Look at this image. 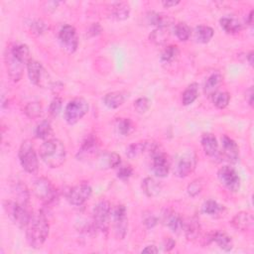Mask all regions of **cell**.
<instances>
[{
  "label": "cell",
  "instance_id": "1",
  "mask_svg": "<svg viewBox=\"0 0 254 254\" xmlns=\"http://www.w3.org/2000/svg\"><path fill=\"white\" fill-rule=\"evenodd\" d=\"M50 225L43 210L33 215L26 227V237L29 245L33 248H40L49 236Z\"/></svg>",
  "mask_w": 254,
  "mask_h": 254
},
{
  "label": "cell",
  "instance_id": "2",
  "mask_svg": "<svg viewBox=\"0 0 254 254\" xmlns=\"http://www.w3.org/2000/svg\"><path fill=\"white\" fill-rule=\"evenodd\" d=\"M40 157L48 167L53 169L59 168L65 161V147L59 139H48L40 147Z\"/></svg>",
  "mask_w": 254,
  "mask_h": 254
},
{
  "label": "cell",
  "instance_id": "3",
  "mask_svg": "<svg viewBox=\"0 0 254 254\" xmlns=\"http://www.w3.org/2000/svg\"><path fill=\"white\" fill-rule=\"evenodd\" d=\"M4 209L11 221L20 228H26L33 216L28 209V205L16 200H6L4 202Z\"/></svg>",
  "mask_w": 254,
  "mask_h": 254
},
{
  "label": "cell",
  "instance_id": "4",
  "mask_svg": "<svg viewBox=\"0 0 254 254\" xmlns=\"http://www.w3.org/2000/svg\"><path fill=\"white\" fill-rule=\"evenodd\" d=\"M18 158L22 168L29 174H36L39 170V161L34 144L31 140H24L18 151Z\"/></svg>",
  "mask_w": 254,
  "mask_h": 254
},
{
  "label": "cell",
  "instance_id": "5",
  "mask_svg": "<svg viewBox=\"0 0 254 254\" xmlns=\"http://www.w3.org/2000/svg\"><path fill=\"white\" fill-rule=\"evenodd\" d=\"M111 206L107 200L98 201L92 211V222L97 230L102 233H107L110 226Z\"/></svg>",
  "mask_w": 254,
  "mask_h": 254
},
{
  "label": "cell",
  "instance_id": "6",
  "mask_svg": "<svg viewBox=\"0 0 254 254\" xmlns=\"http://www.w3.org/2000/svg\"><path fill=\"white\" fill-rule=\"evenodd\" d=\"M33 192L45 204L53 203L58 196V191L55 186L45 177H41L34 182Z\"/></svg>",
  "mask_w": 254,
  "mask_h": 254
},
{
  "label": "cell",
  "instance_id": "7",
  "mask_svg": "<svg viewBox=\"0 0 254 254\" xmlns=\"http://www.w3.org/2000/svg\"><path fill=\"white\" fill-rule=\"evenodd\" d=\"M88 111V103L82 97H75L71 99L65 106L64 117L66 123L73 125L77 123Z\"/></svg>",
  "mask_w": 254,
  "mask_h": 254
},
{
  "label": "cell",
  "instance_id": "8",
  "mask_svg": "<svg viewBox=\"0 0 254 254\" xmlns=\"http://www.w3.org/2000/svg\"><path fill=\"white\" fill-rule=\"evenodd\" d=\"M26 65H27L28 75L32 83L42 88L51 86L52 80L50 78V75L41 63L31 59Z\"/></svg>",
  "mask_w": 254,
  "mask_h": 254
},
{
  "label": "cell",
  "instance_id": "9",
  "mask_svg": "<svg viewBox=\"0 0 254 254\" xmlns=\"http://www.w3.org/2000/svg\"><path fill=\"white\" fill-rule=\"evenodd\" d=\"M114 234L117 239H124L128 230L127 210L123 204L116 205L111 211Z\"/></svg>",
  "mask_w": 254,
  "mask_h": 254
},
{
  "label": "cell",
  "instance_id": "10",
  "mask_svg": "<svg viewBox=\"0 0 254 254\" xmlns=\"http://www.w3.org/2000/svg\"><path fill=\"white\" fill-rule=\"evenodd\" d=\"M151 168L154 175L158 178H165L168 176L171 169V162L167 154L159 147L151 155Z\"/></svg>",
  "mask_w": 254,
  "mask_h": 254
},
{
  "label": "cell",
  "instance_id": "11",
  "mask_svg": "<svg viewBox=\"0 0 254 254\" xmlns=\"http://www.w3.org/2000/svg\"><path fill=\"white\" fill-rule=\"evenodd\" d=\"M220 184L229 191L236 192L240 189V177L233 167L223 166L217 172Z\"/></svg>",
  "mask_w": 254,
  "mask_h": 254
},
{
  "label": "cell",
  "instance_id": "12",
  "mask_svg": "<svg viewBox=\"0 0 254 254\" xmlns=\"http://www.w3.org/2000/svg\"><path fill=\"white\" fill-rule=\"evenodd\" d=\"M196 166V157L192 152L182 154L174 167V174L178 178H186L190 175Z\"/></svg>",
  "mask_w": 254,
  "mask_h": 254
},
{
  "label": "cell",
  "instance_id": "13",
  "mask_svg": "<svg viewBox=\"0 0 254 254\" xmlns=\"http://www.w3.org/2000/svg\"><path fill=\"white\" fill-rule=\"evenodd\" d=\"M92 194V188L87 183H80L71 189L66 193L67 201L74 206L82 205Z\"/></svg>",
  "mask_w": 254,
  "mask_h": 254
},
{
  "label": "cell",
  "instance_id": "14",
  "mask_svg": "<svg viewBox=\"0 0 254 254\" xmlns=\"http://www.w3.org/2000/svg\"><path fill=\"white\" fill-rule=\"evenodd\" d=\"M59 41L67 53H74L78 47L76 31L71 25H64L59 32Z\"/></svg>",
  "mask_w": 254,
  "mask_h": 254
},
{
  "label": "cell",
  "instance_id": "15",
  "mask_svg": "<svg viewBox=\"0 0 254 254\" xmlns=\"http://www.w3.org/2000/svg\"><path fill=\"white\" fill-rule=\"evenodd\" d=\"M5 64L7 68V72L10 76V78L13 81H19L23 75V70H24V64L22 62H20L18 59L14 57L10 49L7 47L6 52H5Z\"/></svg>",
  "mask_w": 254,
  "mask_h": 254
},
{
  "label": "cell",
  "instance_id": "16",
  "mask_svg": "<svg viewBox=\"0 0 254 254\" xmlns=\"http://www.w3.org/2000/svg\"><path fill=\"white\" fill-rule=\"evenodd\" d=\"M214 242L220 249L228 252L231 251L233 248V241L232 238L223 231H212L203 238V244L207 245Z\"/></svg>",
  "mask_w": 254,
  "mask_h": 254
},
{
  "label": "cell",
  "instance_id": "17",
  "mask_svg": "<svg viewBox=\"0 0 254 254\" xmlns=\"http://www.w3.org/2000/svg\"><path fill=\"white\" fill-rule=\"evenodd\" d=\"M96 166L101 170L116 168L121 164V158L118 154L113 152L98 153L94 158Z\"/></svg>",
  "mask_w": 254,
  "mask_h": 254
},
{
  "label": "cell",
  "instance_id": "18",
  "mask_svg": "<svg viewBox=\"0 0 254 254\" xmlns=\"http://www.w3.org/2000/svg\"><path fill=\"white\" fill-rule=\"evenodd\" d=\"M222 143V155L229 163H236L239 159V148L236 142L228 137L227 135H223L221 137Z\"/></svg>",
  "mask_w": 254,
  "mask_h": 254
},
{
  "label": "cell",
  "instance_id": "19",
  "mask_svg": "<svg viewBox=\"0 0 254 254\" xmlns=\"http://www.w3.org/2000/svg\"><path fill=\"white\" fill-rule=\"evenodd\" d=\"M162 221L174 233H179L181 230H183L184 219L178 212L173 209H165L163 212Z\"/></svg>",
  "mask_w": 254,
  "mask_h": 254
},
{
  "label": "cell",
  "instance_id": "20",
  "mask_svg": "<svg viewBox=\"0 0 254 254\" xmlns=\"http://www.w3.org/2000/svg\"><path fill=\"white\" fill-rule=\"evenodd\" d=\"M98 144L97 139L93 135H88L81 143V146L77 152V158L78 160L87 159L91 156L96 157L98 154Z\"/></svg>",
  "mask_w": 254,
  "mask_h": 254
},
{
  "label": "cell",
  "instance_id": "21",
  "mask_svg": "<svg viewBox=\"0 0 254 254\" xmlns=\"http://www.w3.org/2000/svg\"><path fill=\"white\" fill-rule=\"evenodd\" d=\"M231 225L240 231L248 230L253 224V216L248 211H239L231 219Z\"/></svg>",
  "mask_w": 254,
  "mask_h": 254
},
{
  "label": "cell",
  "instance_id": "22",
  "mask_svg": "<svg viewBox=\"0 0 254 254\" xmlns=\"http://www.w3.org/2000/svg\"><path fill=\"white\" fill-rule=\"evenodd\" d=\"M130 14V6L126 2H115L111 4L109 8V17L117 20L122 21L129 17Z\"/></svg>",
  "mask_w": 254,
  "mask_h": 254
},
{
  "label": "cell",
  "instance_id": "23",
  "mask_svg": "<svg viewBox=\"0 0 254 254\" xmlns=\"http://www.w3.org/2000/svg\"><path fill=\"white\" fill-rule=\"evenodd\" d=\"M201 146L205 155L208 157H216L218 154V143L215 136L211 133H204L201 136Z\"/></svg>",
  "mask_w": 254,
  "mask_h": 254
},
{
  "label": "cell",
  "instance_id": "24",
  "mask_svg": "<svg viewBox=\"0 0 254 254\" xmlns=\"http://www.w3.org/2000/svg\"><path fill=\"white\" fill-rule=\"evenodd\" d=\"M183 230L185 232L186 237L188 240H195L199 237L200 233V225L199 221L196 217H191L189 220L185 221L184 220V225H183Z\"/></svg>",
  "mask_w": 254,
  "mask_h": 254
},
{
  "label": "cell",
  "instance_id": "25",
  "mask_svg": "<svg viewBox=\"0 0 254 254\" xmlns=\"http://www.w3.org/2000/svg\"><path fill=\"white\" fill-rule=\"evenodd\" d=\"M126 99V94L122 91L108 92L103 97V103L110 109H115L121 106Z\"/></svg>",
  "mask_w": 254,
  "mask_h": 254
},
{
  "label": "cell",
  "instance_id": "26",
  "mask_svg": "<svg viewBox=\"0 0 254 254\" xmlns=\"http://www.w3.org/2000/svg\"><path fill=\"white\" fill-rule=\"evenodd\" d=\"M142 190L148 197L158 196L162 190L161 184L151 177H147L142 181Z\"/></svg>",
  "mask_w": 254,
  "mask_h": 254
},
{
  "label": "cell",
  "instance_id": "27",
  "mask_svg": "<svg viewBox=\"0 0 254 254\" xmlns=\"http://www.w3.org/2000/svg\"><path fill=\"white\" fill-rule=\"evenodd\" d=\"M12 192L14 194L16 201L23 203L25 205H28V202L30 199V191L24 183L22 182L15 183L12 187Z\"/></svg>",
  "mask_w": 254,
  "mask_h": 254
},
{
  "label": "cell",
  "instance_id": "28",
  "mask_svg": "<svg viewBox=\"0 0 254 254\" xmlns=\"http://www.w3.org/2000/svg\"><path fill=\"white\" fill-rule=\"evenodd\" d=\"M12 54L16 59H18L20 62L23 64H27L28 62L31 60V54H30V49L27 45L25 44H12L8 46Z\"/></svg>",
  "mask_w": 254,
  "mask_h": 254
},
{
  "label": "cell",
  "instance_id": "29",
  "mask_svg": "<svg viewBox=\"0 0 254 254\" xmlns=\"http://www.w3.org/2000/svg\"><path fill=\"white\" fill-rule=\"evenodd\" d=\"M222 82V76L220 73L215 72L210 74L203 85V92L207 95V96H211L213 93H215L216 91H218V87Z\"/></svg>",
  "mask_w": 254,
  "mask_h": 254
},
{
  "label": "cell",
  "instance_id": "30",
  "mask_svg": "<svg viewBox=\"0 0 254 254\" xmlns=\"http://www.w3.org/2000/svg\"><path fill=\"white\" fill-rule=\"evenodd\" d=\"M146 20L149 25L159 27H169L171 25V19L163 14L155 11H150L146 14Z\"/></svg>",
  "mask_w": 254,
  "mask_h": 254
},
{
  "label": "cell",
  "instance_id": "31",
  "mask_svg": "<svg viewBox=\"0 0 254 254\" xmlns=\"http://www.w3.org/2000/svg\"><path fill=\"white\" fill-rule=\"evenodd\" d=\"M219 24L222 30L227 34H236L242 29V24L237 19L232 17H222L219 20Z\"/></svg>",
  "mask_w": 254,
  "mask_h": 254
},
{
  "label": "cell",
  "instance_id": "32",
  "mask_svg": "<svg viewBox=\"0 0 254 254\" xmlns=\"http://www.w3.org/2000/svg\"><path fill=\"white\" fill-rule=\"evenodd\" d=\"M202 210L204 213L211 217H219L224 213V206L219 204L217 201L213 199L206 200L202 205Z\"/></svg>",
  "mask_w": 254,
  "mask_h": 254
},
{
  "label": "cell",
  "instance_id": "33",
  "mask_svg": "<svg viewBox=\"0 0 254 254\" xmlns=\"http://www.w3.org/2000/svg\"><path fill=\"white\" fill-rule=\"evenodd\" d=\"M213 35H214L213 29L206 25H199L194 30L195 40L201 44L208 43L212 39Z\"/></svg>",
  "mask_w": 254,
  "mask_h": 254
},
{
  "label": "cell",
  "instance_id": "34",
  "mask_svg": "<svg viewBox=\"0 0 254 254\" xmlns=\"http://www.w3.org/2000/svg\"><path fill=\"white\" fill-rule=\"evenodd\" d=\"M198 96V85L197 83L193 82L190 83L186 90L183 92L182 95V103L183 105H190L191 103L194 102V100L197 98Z\"/></svg>",
  "mask_w": 254,
  "mask_h": 254
},
{
  "label": "cell",
  "instance_id": "35",
  "mask_svg": "<svg viewBox=\"0 0 254 254\" xmlns=\"http://www.w3.org/2000/svg\"><path fill=\"white\" fill-rule=\"evenodd\" d=\"M52 132H53V128H52L51 122L48 120H43L37 124L34 134L36 138L46 140L52 135Z\"/></svg>",
  "mask_w": 254,
  "mask_h": 254
},
{
  "label": "cell",
  "instance_id": "36",
  "mask_svg": "<svg viewBox=\"0 0 254 254\" xmlns=\"http://www.w3.org/2000/svg\"><path fill=\"white\" fill-rule=\"evenodd\" d=\"M169 38V27L155 28L150 34V40L156 45H163Z\"/></svg>",
  "mask_w": 254,
  "mask_h": 254
},
{
  "label": "cell",
  "instance_id": "37",
  "mask_svg": "<svg viewBox=\"0 0 254 254\" xmlns=\"http://www.w3.org/2000/svg\"><path fill=\"white\" fill-rule=\"evenodd\" d=\"M179 48L175 45L167 46L161 54V62L163 64H172L179 57Z\"/></svg>",
  "mask_w": 254,
  "mask_h": 254
},
{
  "label": "cell",
  "instance_id": "38",
  "mask_svg": "<svg viewBox=\"0 0 254 254\" xmlns=\"http://www.w3.org/2000/svg\"><path fill=\"white\" fill-rule=\"evenodd\" d=\"M210 97L213 105L218 109H224L230 101V94L226 91H216Z\"/></svg>",
  "mask_w": 254,
  "mask_h": 254
},
{
  "label": "cell",
  "instance_id": "39",
  "mask_svg": "<svg viewBox=\"0 0 254 254\" xmlns=\"http://www.w3.org/2000/svg\"><path fill=\"white\" fill-rule=\"evenodd\" d=\"M116 129L119 134L123 136H128L134 131L135 127L133 122L129 118H120L116 122Z\"/></svg>",
  "mask_w": 254,
  "mask_h": 254
},
{
  "label": "cell",
  "instance_id": "40",
  "mask_svg": "<svg viewBox=\"0 0 254 254\" xmlns=\"http://www.w3.org/2000/svg\"><path fill=\"white\" fill-rule=\"evenodd\" d=\"M42 104L39 101H32L29 102L25 108H24V112L25 114L31 118V119H37L42 115Z\"/></svg>",
  "mask_w": 254,
  "mask_h": 254
},
{
  "label": "cell",
  "instance_id": "41",
  "mask_svg": "<svg viewBox=\"0 0 254 254\" xmlns=\"http://www.w3.org/2000/svg\"><path fill=\"white\" fill-rule=\"evenodd\" d=\"M175 34L180 41L186 42L190 39L191 35V29L188 24L180 22L175 26Z\"/></svg>",
  "mask_w": 254,
  "mask_h": 254
},
{
  "label": "cell",
  "instance_id": "42",
  "mask_svg": "<svg viewBox=\"0 0 254 254\" xmlns=\"http://www.w3.org/2000/svg\"><path fill=\"white\" fill-rule=\"evenodd\" d=\"M203 189V182L201 179H195L193 180L187 188L188 194L190 196H196L197 194L200 193V191Z\"/></svg>",
  "mask_w": 254,
  "mask_h": 254
},
{
  "label": "cell",
  "instance_id": "43",
  "mask_svg": "<svg viewBox=\"0 0 254 254\" xmlns=\"http://www.w3.org/2000/svg\"><path fill=\"white\" fill-rule=\"evenodd\" d=\"M150 106H151V101L149 98L145 96L139 97L134 101V108L138 113H145L146 111L149 110Z\"/></svg>",
  "mask_w": 254,
  "mask_h": 254
},
{
  "label": "cell",
  "instance_id": "44",
  "mask_svg": "<svg viewBox=\"0 0 254 254\" xmlns=\"http://www.w3.org/2000/svg\"><path fill=\"white\" fill-rule=\"evenodd\" d=\"M62 107H63V100L60 97H55L49 106V113L51 114V116L53 117H57L61 111H62Z\"/></svg>",
  "mask_w": 254,
  "mask_h": 254
},
{
  "label": "cell",
  "instance_id": "45",
  "mask_svg": "<svg viewBox=\"0 0 254 254\" xmlns=\"http://www.w3.org/2000/svg\"><path fill=\"white\" fill-rule=\"evenodd\" d=\"M142 221H143V224L147 227V228H153L157 225L158 223V217L150 212V211H147V212H144L143 215H142Z\"/></svg>",
  "mask_w": 254,
  "mask_h": 254
},
{
  "label": "cell",
  "instance_id": "46",
  "mask_svg": "<svg viewBox=\"0 0 254 254\" xmlns=\"http://www.w3.org/2000/svg\"><path fill=\"white\" fill-rule=\"evenodd\" d=\"M30 29L32 31L33 34L36 35H42L43 33H45V31L47 30V25L44 21L42 20H35L31 23L30 25Z\"/></svg>",
  "mask_w": 254,
  "mask_h": 254
},
{
  "label": "cell",
  "instance_id": "47",
  "mask_svg": "<svg viewBox=\"0 0 254 254\" xmlns=\"http://www.w3.org/2000/svg\"><path fill=\"white\" fill-rule=\"evenodd\" d=\"M133 174V169L131 168V166H123L120 167L118 172H117V177L120 180H128Z\"/></svg>",
  "mask_w": 254,
  "mask_h": 254
},
{
  "label": "cell",
  "instance_id": "48",
  "mask_svg": "<svg viewBox=\"0 0 254 254\" xmlns=\"http://www.w3.org/2000/svg\"><path fill=\"white\" fill-rule=\"evenodd\" d=\"M176 245V241L172 238V237H168L164 240V243H163V247L165 249V251H171Z\"/></svg>",
  "mask_w": 254,
  "mask_h": 254
},
{
  "label": "cell",
  "instance_id": "49",
  "mask_svg": "<svg viewBox=\"0 0 254 254\" xmlns=\"http://www.w3.org/2000/svg\"><path fill=\"white\" fill-rule=\"evenodd\" d=\"M102 31L101 26L98 23H93L90 27H89V31L88 33L90 34V36H97L98 34H100Z\"/></svg>",
  "mask_w": 254,
  "mask_h": 254
},
{
  "label": "cell",
  "instance_id": "50",
  "mask_svg": "<svg viewBox=\"0 0 254 254\" xmlns=\"http://www.w3.org/2000/svg\"><path fill=\"white\" fill-rule=\"evenodd\" d=\"M142 253H151V254H156L159 252V249L155 245H148L141 251Z\"/></svg>",
  "mask_w": 254,
  "mask_h": 254
},
{
  "label": "cell",
  "instance_id": "51",
  "mask_svg": "<svg viewBox=\"0 0 254 254\" xmlns=\"http://www.w3.org/2000/svg\"><path fill=\"white\" fill-rule=\"evenodd\" d=\"M246 100L248 101L249 105H253V88L252 86L246 91Z\"/></svg>",
  "mask_w": 254,
  "mask_h": 254
},
{
  "label": "cell",
  "instance_id": "52",
  "mask_svg": "<svg viewBox=\"0 0 254 254\" xmlns=\"http://www.w3.org/2000/svg\"><path fill=\"white\" fill-rule=\"evenodd\" d=\"M162 4L165 8H171L174 7L178 4H180V1H174V0H167V1H162Z\"/></svg>",
  "mask_w": 254,
  "mask_h": 254
},
{
  "label": "cell",
  "instance_id": "53",
  "mask_svg": "<svg viewBox=\"0 0 254 254\" xmlns=\"http://www.w3.org/2000/svg\"><path fill=\"white\" fill-rule=\"evenodd\" d=\"M253 52L252 51H250L248 54H247V56H246V59H247V61H248V63H249V64L250 65H253Z\"/></svg>",
  "mask_w": 254,
  "mask_h": 254
},
{
  "label": "cell",
  "instance_id": "54",
  "mask_svg": "<svg viewBox=\"0 0 254 254\" xmlns=\"http://www.w3.org/2000/svg\"><path fill=\"white\" fill-rule=\"evenodd\" d=\"M246 22H247V24H248L249 26H252V23H253V10L250 11V13H249V15H248V17H247Z\"/></svg>",
  "mask_w": 254,
  "mask_h": 254
}]
</instances>
